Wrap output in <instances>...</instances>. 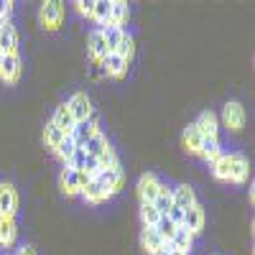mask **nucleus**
<instances>
[{"mask_svg": "<svg viewBox=\"0 0 255 255\" xmlns=\"http://www.w3.org/2000/svg\"><path fill=\"white\" fill-rule=\"evenodd\" d=\"M90 179L84 176L82 171H74V168H69V166H64V171H61V176H59V186H61V191L67 197H79V191H82V186L87 184Z\"/></svg>", "mask_w": 255, "mask_h": 255, "instance_id": "nucleus-1", "label": "nucleus"}, {"mask_svg": "<svg viewBox=\"0 0 255 255\" xmlns=\"http://www.w3.org/2000/svg\"><path fill=\"white\" fill-rule=\"evenodd\" d=\"M61 15H64L61 3L49 0V3H44V5H41V10H38V23L44 26L46 31H56L61 26Z\"/></svg>", "mask_w": 255, "mask_h": 255, "instance_id": "nucleus-2", "label": "nucleus"}, {"mask_svg": "<svg viewBox=\"0 0 255 255\" xmlns=\"http://www.w3.org/2000/svg\"><path fill=\"white\" fill-rule=\"evenodd\" d=\"M222 123H225L227 130H232V133L243 130V125H245V110H243V105L235 102V100L227 102L225 108H222Z\"/></svg>", "mask_w": 255, "mask_h": 255, "instance_id": "nucleus-3", "label": "nucleus"}, {"mask_svg": "<svg viewBox=\"0 0 255 255\" xmlns=\"http://www.w3.org/2000/svg\"><path fill=\"white\" fill-rule=\"evenodd\" d=\"M97 181L102 184V189H105V197H115L118 191H120V186H123V168L120 166H115V168H102V171L97 174Z\"/></svg>", "mask_w": 255, "mask_h": 255, "instance_id": "nucleus-4", "label": "nucleus"}, {"mask_svg": "<svg viewBox=\"0 0 255 255\" xmlns=\"http://www.w3.org/2000/svg\"><path fill=\"white\" fill-rule=\"evenodd\" d=\"M23 72V61L18 54H3V67H0V79L5 84H15Z\"/></svg>", "mask_w": 255, "mask_h": 255, "instance_id": "nucleus-5", "label": "nucleus"}, {"mask_svg": "<svg viewBox=\"0 0 255 255\" xmlns=\"http://www.w3.org/2000/svg\"><path fill=\"white\" fill-rule=\"evenodd\" d=\"M158 189H161V181H158L156 174H143L138 179V199H140V204H153Z\"/></svg>", "mask_w": 255, "mask_h": 255, "instance_id": "nucleus-6", "label": "nucleus"}, {"mask_svg": "<svg viewBox=\"0 0 255 255\" xmlns=\"http://www.w3.org/2000/svg\"><path fill=\"white\" fill-rule=\"evenodd\" d=\"M67 105H69V110H72V115H74V120L77 123H82V120H87L95 110H92V102H90V97L84 95V92H74L69 100H67Z\"/></svg>", "mask_w": 255, "mask_h": 255, "instance_id": "nucleus-7", "label": "nucleus"}, {"mask_svg": "<svg viewBox=\"0 0 255 255\" xmlns=\"http://www.w3.org/2000/svg\"><path fill=\"white\" fill-rule=\"evenodd\" d=\"M100 69L105 77H113V79H123L128 74V61L120 59L118 54H108L102 61H100Z\"/></svg>", "mask_w": 255, "mask_h": 255, "instance_id": "nucleus-8", "label": "nucleus"}, {"mask_svg": "<svg viewBox=\"0 0 255 255\" xmlns=\"http://www.w3.org/2000/svg\"><path fill=\"white\" fill-rule=\"evenodd\" d=\"M51 123L59 128L64 135H72V133H74V128H77V120H74V115H72V110H69V105H67V102H61L59 108L54 110Z\"/></svg>", "mask_w": 255, "mask_h": 255, "instance_id": "nucleus-9", "label": "nucleus"}, {"mask_svg": "<svg viewBox=\"0 0 255 255\" xmlns=\"http://www.w3.org/2000/svg\"><path fill=\"white\" fill-rule=\"evenodd\" d=\"M250 174V163L243 153H230V181L232 184H245Z\"/></svg>", "mask_w": 255, "mask_h": 255, "instance_id": "nucleus-10", "label": "nucleus"}, {"mask_svg": "<svg viewBox=\"0 0 255 255\" xmlns=\"http://www.w3.org/2000/svg\"><path fill=\"white\" fill-rule=\"evenodd\" d=\"M15 212H18V194L13 184H0V215L15 217Z\"/></svg>", "mask_w": 255, "mask_h": 255, "instance_id": "nucleus-11", "label": "nucleus"}, {"mask_svg": "<svg viewBox=\"0 0 255 255\" xmlns=\"http://www.w3.org/2000/svg\"><path fill=\"white\" fill-rule=\"evenodd\" d=\"M100 130V118L92 113L87 120H82V123H77V128H74V133H72V138L77 140V145H84L95 133Z\"/></svg>", "mask_w": 255, "mask_h": 255, "instance_id": "nucleus-12", "label": "nucleus"}, {"mask_svg": "<svg viewBox=\"0 0 255 255\" xmlns=\"http://www.w3.org/2000/svg\"><path fill=\"white\" fill-rule=\"evenodd\" d=\"M197 130L202 133V138H217L220 135V120L212 110H204L199 118H197Z\"/></svg>", "mask_w": 255, "mask_h": 255, "instance_id": "nucleus-13", "label": "nucleus"}, {"mask_svg": "<svg viewBox=\"0 0 255 255\" xmlns=\"http://www.w3.org/2000/svg\"><path fill=\"white\" fill-rule=\"evenodd\" d=\"M0 54H18V31L13 23H0Z\"/></svg>", "mask_w": 255, "mask_h": 255, "instance_id": "nucleus-14", "label": "nucleus"}, {"mask_svg": "<svg viewBox=\"0 0 255 255\" xmlns=\"http://www.w3.org/2000/svg\"><path fill=\"white\" fill-rule=\"evenodd\" d=\"M191 235H199L202 232V227H204V209L199 207V204H194V207H189L186 212H184V222H181Z\"/></svg>", "mask_w": 255, "mask_h": 255, "instance_id": "nucleus-15", "label": "nucleus"}, {"mask_svg": "<svg viewBox=\"0 0 255 255\" xmlns=\"http://www.w3.org/2000/svg\"><path fill=\"white\" fill-rule=\"evenodd\" d=\"M15 238H18L15 217H3V215H0V245H3V248H13Z\"/></svg>", "mask_w": 255, "mask_h": 255, "instance_id": "nucleus-16", "label": "nucleus"}, {"mask_svg": "<svg viewBox=\"0 0 255 255\" xmlns=\"http://www.w3.org/2000/svg\"><path fill=\"white\" fill-rule=\"evenodd\" d=\"M79 197H82L84 202H87V204H102L105 199H108V197H105L102 184H100L97 179H90L87 184H84V186H82V191H79Z\"/></svg>", "mask_w": 255, "mask_h": 255, "instance_id": "nucleus-17", "label": "nucleus"}, {"mask_svg": "<svg viewBox=\"0 0 255 255\" xmlns=\"http://www.w3.org/2000/svg\"><path fill=\"white\" fill-rule=\"evenodd\" d=\"M202 161H207L209 166L215 163L220 156H222V148H220V138H202V145H199V153H197Z\"/></svg>", "mask_w": 255, "mask_h": 255, "instance_id": "nucleus-18", "label": "nucleus"}, {"mask_svg": "<svg viewBox=\"0 0 255 255\" xmlns=\"http://www.w3.org/2000/svg\"><path fill=\"white\" fill-rule=\"evenodd\" d=\"M197 204V197H194V189H191L189 184H179L176 189H174V207H179V209H189V207H194Z\"/></svg>", "mask_w": 255, "mask_h": 255, "instance_id": "nucleus-19", "label": "nucleus"}, {"mask_svg": "<svg viewBox=\"0 0 255 255\" xmlns=\"http://www.w3.org/2000/svg\"><path fill=\"white\" fill-rule=\"evenodd\" d=\"M181 143H184V148L189 153H199V145H202V133L197 130V125L191 123V125H186L184 128V133H181Z\"/></svg>", "mask_w": 255, "mask_h": 255, "instance_id": "nucleus-20", "label": "nucleus"}, {"mask_svg": "<svg viewBox=\"0 0 255 255\" xmlns=\"http://www.w3.org/2000/svg\"><path fill=\"white\" fill-rule=\"evenodd\" d=\"M171 243H174L176 253L186 255V253L191 250V245H194V235H191V232H189L184 225H179V227L174 230V238H171Z\"/></svg>", "mask_w": 255, "mask_h": 255, "instance_id": "nucleus-21", "label": "nucleus"}, {"mask_svg": "<svg viewBox=\"0 0 255 255\" xmlns=\"http://www.w3.org/2000/svg\"><path fill=\"white\" fill-rule=\"evenodd\" d=\"M153 207H156L158 215H166V212L174 207V189L168 186V184H161L158 194H156V199H153Z\"/></svg>", "mask_w": 255, "mask_h": 255, "instance_id": "nucleus-22", "label": "nucleus"}, {"mask_svg": "<svg viewBox=\"0 0 255 255\" xmlns=\"http://www.w3.org/2000/svg\"><path fill=\"white\" fill-rule=\"evenodd\" d=\"M140 245H143V250H148V253H156V250H161V245H163V238L156 232V227H143L140 230Z\"/></svg>", "mask_w": 255, "mask_h": 255, "instance_id": "nucleus-23", "label": "nucleus"}, {"mask_svg": "<svg viewBox=\"0 0 255 255\" xmlns=\"http://www.w3.org/2000/svg\"><path fill=\"white\" fill-rule=\"evenodd\" d=\"M90 56H92V61H97V64L108 56V46H105V38H102V31H100V28H95V31L90 33Z\"/></svg>", "mask_w": 255, "mask_h": 255, "instance_id": "nucleus-24", "label": "nucleus"}, {"mask_svg": "<svg viewBox=\"0 0 255 255\" xmlns=\"http://www.w3.org/2000/svg\"><path fill=\"white\" fill-rule=\"evenodd\" d=\"M128 15H130V10H128L125 0H110V23H108V26L123 28V23L128 20Z\"/></svg>", "mask_w": 255, "mask_h": 255, "instance_id": "nucleus-25", "label": "nucleus"}, {"mask_svg": "<svg viewBox=\"0 0 255 255\" xmlns=\"http://www.w3.org/2000/svg\"><path fill=\"white\" fill-rule=\"evenodd\" d=\"M110 143H108V138H105V133L102 130H97L87 143H84L82 148H84V151H87V156H95V158H100L102 153H105V148H108Z\"/></svg>", "mask_w": 255, "mask_h": 255, "instance_id": "nucleus-26", "label": "nucleus"}, {"mask_svg": "<svg viewBox=\"0 0 255 255\" xmlns=\"http://www.w3.org/2000/svg\"><path fill=\"white\" fill-rule=\"evenodd\" d=\"M100 31H102V38H105V46H108V54H115V49L120 44V38L125 36V31L118 28V26H102Z\"/></svg>", "mask_w": 255, "mask_h": 255, "instance_id": "nucleus-27", "label": "nucleus"}, {"mask_svg": "<svg viewBox=\"0 0 255 255\" xmlns=\"http://www.w3.org/2000/svg\"><path fill=\"white\" fill-rule=\"evenodd\" d=\"M212 176L217 181H230V153H222L215 163H212Z\"/></svg>", "mask_w": 255, "mask_h": 255, "instance_id": "nucleus-28", "label": "nucleus"}, {"mask_svg": "<svg viewBox=\"0 0 255 255\" xmlns=\"http://www.w3.org/2000/svg\"><path fill=\"white\" fill-rule=\"evenodd\" d=\"M92 20H97L100 26L110 23V0H95L92 5Z\"/></svg>", "mask_w": 255, "mask_h": 255, "instance_id": "nucleus-29", "label": "nucleus"}, {"mask_svg": "<svg viewBox=\"0 0 255 255\" xmlns=\"http://www.w3.org/2000/svg\"><path fill=\"white\" fill-rule=\"evenodd\" d=\"M115 54H118L120 59H125L128 64H130V59H133V54H135V41H133L130 33H125V36L120 38V44H118Z\"/></svg>", "mask_w": 255, "mask_h": 255, "instance_id": "nucleus-30", "label": "nucleus"}, {"mask_svg": "<svg viewBox=\"0 0 255 255\" xmlns=\"http://www.w3.org/2000/svg\"><path fill=\"white\" fill-rule=\"evenodd\" d=\"M74 151H77V140H74L72 135H64V140L56 145V151H54V153H56L64 163H69V158H72Z\"/></svg>", "mask_w": 255, "mask_h": 255, "instance_id": "nucleus-31", "label": "nucleus"}, {"mask_svg": "<svg viewBox=\"0 0 255 255\" xmlns=\"http://www.w3.org/2000/svg\"><path fill=\"white\" fill-rule=\"evenodd\" d=\"M61 140H64V133L59 130L54 123H46V128H44V143H46V148L56 151V145H59Z\"/></svg>", "mask_w": 255, "mask_h": 255, "instance_id": "nucleus-32", "label": "nucleus"}, {"mask_svg": "<svg viewBox=\"0 0 255 255\" xmlns=\"http://www.w3.org/2000/svg\"><path fill=\"white\" fill-rule=\"evenodd\" d=\"M158 220H161V215L156 212L153 204H140V222H143V227H156Z\"/></svg>", "mask_w": 255, "mask_h": 255, "instance_id": "nucleus-33", "label": "nucleus"}, {"mask_svg": "<svg viewBox=\"0 0 255 255\" xmlns=\"http://www.w3.org/2000/svg\"><path fill=\"white\" fill-rule=\"evenodd\" d=\"M174 230H176V225H174L171 220H168L166 215H161V220L156 222V232H158V235L163 238V243L174 238Z\"/></svg>", "mask_w": 255, "mask_h": 255, "instance_id": "nucleus-34", "label": "nucleus"}, {"mask_svg": "<svg viewBox=\"0 0 255 255\" xmlns=\"http://www.w3.org/2000/svg\"><path fill=\"white\" fill-rule=\"evenodd\" d=\"M100 171H102V166H100V161H97L95 156L84 158V166H82V174H84V176H87V179H97Z\"/></svg>", "mask_w": 255, "mask_h": 255, "instance_id": "nucleus-35", "label": "nucleus"}, {"mask_svg": "<svg viewBox=\"0 0 255 255\" xmlns=\"http://www.w3.org/2000/svg\"><path fill=\"white\" fill-rule=\"evenodd\" d=\"M84 158H87V151H84L82 145H77V151L72 153V158H69V168H74V171H82V166H84Z\"/></svg>", "mask_w": 255, "mask_h": 255, "instance_id": "nucleus-36", "label": "nucleus"}, {"mask_svg": "<svg viewBox=\"0 0 255 255\" xmlns=\"http://www.w3.org/2000/svg\"><path fill=\"white\" fill-rule=\"evenodd\" d=\"M10 15H13V3L0 0V23H10Z\"/></svg>", "mask_w": 255, "mask_h": 255, "instance_id": "nucleus-37", "label": "nucleus"}, {"mask_svg": "<svg viewBox=\"0 0 255 255\" xmlns=\"http://www.w3.org/2000/svg\"><path fill=\"white\" fill-rule=\"evenodd\" d=\"M92 5H95V0H77V3H74L77 13L79 15H87V18H92Z\"/></svg>", "mask_w": 255, "mask_h": 255, "instance_id": "nucleus-38", "label": "nucleus"}, {"mask_svg": "<svg viewBox=\"0 0 255 255\" xmlns=\"http://www.w3.org/2000/svg\"><path fill=\"white\" fill-rule=\"evenodd\" d=\"M15 255H36V250H33L31 245H23V248H20V250H18Z\"/></svg>", "mask_w": 255, "mask_h": 255, "instance_id": "nucleus-39", "label": "nucleus"}, {"mask_svg": "<svg viewBox=\"0 0 255 255\" xmlns=\"http://www.w3.org/2000/svg\"><path fill=\"white\" fill-rule=\"evenodd\" d=\"M153 255H171V253H168V250H166V248H163V245H161V250H156V253H153Z\"/></svg>", "mask_w": 255, "mask_h": 255, "instance_id": "nucleus-40", "label": "nucleus"}, {"mask_svg": "<svg viewBox=\"0 0 255 255\" xmlns=\"http://www.w3.org/2000/svg\"><path fill=\"white\" fill-rule=\"evenodd\" d=\"M0 67H3V54H0Z\"/></svg>", "mask_w": 255, "mask_h": 255, "instance_id": "nucleus-41", "label": "nucleus"}, {"mask_svg": "<svg viewBox=\"0 0 255 255\" xmlns=\"http://www.w3.org/2000/svg\"><path fill=\"white\" fill-rule=\"evenodd\" d=\"M176 255H181V253H176Z\"/></svg>", "mask_w": 255, "mask_h": 255, "instance_id": "nucleus-42", "label": "nucleus"}]
</instances>
